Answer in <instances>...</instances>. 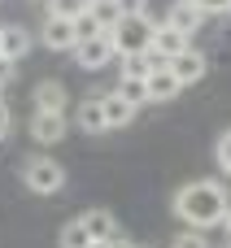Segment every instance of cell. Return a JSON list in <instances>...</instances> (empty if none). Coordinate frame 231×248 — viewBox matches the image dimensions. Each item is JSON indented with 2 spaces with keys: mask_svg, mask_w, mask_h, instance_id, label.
<instances>
[{
  "mask_svg": "<svg viewBox=\"0 0 231 248\" xmlns=\"http://www.w3.org/2000/svg\"><path fill=\"white\" fill-rule=\"evenodd\" d=\"M153 17L144 13V17H118L114 26H109V44H114V52L118 57H135V52H148V44H153Z\"/></svg>",
  "mask_w": 231,
  "mask_h": 248,
  "instance_id": "obj_2",
  "label": "cell"
},
{
  "mask_svg": "<svg viewBox=\"0 0 231 248\" xmlns=\"http://www.w3.org/2000/svg\"><path fill=\"white\" fill-rule=\"evenodd\" d=\"M22 183H26L31 196H57V192L66 187V166L52 161V157H26Z\"/></svg>",
  "mask_w": 231,
  "mask_h": 248,
  "instance_id": "obj_3",
  "label": "cell"
},
{
  "mask_svg": "<svg viewBox=\"0 0 231 248\" xmlns=\"http://www.w3.org/2000/svg\"><path fill=\"white\" fill-rule=\"evenodd\" d=\"M26 52H31V31L22 22H0V57L17 65Z\"/></svg>",
  "mask_w": 231,
  "mask_h": 248,
  "instance_id": "obj_8",
  "label": "cell"
},
{
  "mask_svg": "<svg viewBox=\"0 0 231 248\" xmlns=\"http://www.w3.org/2000/svg\"><path fill=\"white\" fill-rule=\"evenodd\" d=\"M9 78H13V61H4V57H0V92H4V83H9Z\"/></svg>",
  "mask_w": 231,
  "mask_h": 248,
  "instance_id": "obj_27",
  "label": "cell"
},
{
  "mask_svg": "<svg viewBox=\"0 0 231 248\" xmlns=\"http://www.w3.org/2000/svg\"><path fill=\"white\" fill-rule=\"evenodd\" d=\"M87 13H92V17H96V22L105 26V31H109V26H114V22L122 17V9H118V0H92V9H87Z\"/></svg>",
  "mask_w": 231,
  "mask_h": 248,
  "instance_id": "obj_20",
  "label": "cell"
},
{
  "mask_svg": "<svg viewBox=\"0 0 231 248\" xmlns=\"http://www.w3.org/2000/svg\"><path fill=\"white\" fill-rule=\"evenodd\" d=\"M79 222L87 227V235H92V240H118V218H114L109 209H87Z\"/></svg>",
  "mask_w": 231,
  "mask_h": 248,
  "instance_id": "obj_15",
  "label": "cell"
},
{
  "mask_svg": "<svg viewBox=\"0 0 231 248\" xmlns=\"http://www.w3.org/2000/svg\"><path fill=\"white\" fill-rule=\"evenodd\" d=\"M205 70H210V57L197 48V44H188L175 61H170V74L179 78V87H188V83H201L205 78Z\"/></svg>",
  "mask_w": 231,
  "mask_h": 248,
  "instance_id": "obj_6",
  "label": "cell"
},
{
  "mask_svg": "<svg viewBox=\"0 0 231 248\" xmlns=\"http://www.w3.org/2000/svg\"><path fill=\"white\" fill-rule=\"evenodd\" d=\"M227 248H231V240H227Z\"/></svg>",
  "mask_w": 231,
  "mask_h": 248,
  "instance_id": "obj_31",
  "label": "cell"
},
{
  "mask_svg": "<svg viewBox=\"0 0 231 248\" xmlns=\"http://www.w3.org/2000/svg\"><path fill=\"white\" fill-rule=\"evenodd\" d=\"M131 109H140V105H148V87L140 83V78H118V87H114Z\"/></svg>",
  "mask_w": 231,
  "mask_h": 248,
  "instance_id": "obj_18",
  "label": "cell"
},
{
  "mask_svg": "<svg viewBox=\"0 0 231 248\" xmlns=\"http://www.w3.org/2000/svg\"><path fill=\"white\" fill-rule=\"evenodd\" d=\"M70 131V118L66 113H35L31 118V140L35 144H61Z\"/></svg>",
  "mask_w": 231,
  "mask_h": 248,
  "instance_id": "obj_9",
  "label": "cell"
},
{
  "mask_svg": "<svg viewBox=\"0 0 231 248\" xmlns=\"http://www.w3.org/2000/svg\"><path fill=\"white\" fill-rule=\"evenodd\" d=\"M144 87H148V100H157V105H162V100H175V96L183 92V87H179V78L170 74V65H157V70L144 78Z\"/></svg>",
  "mask_w": 231,
  "mask_h": 248,
  "instance_id": "obj_12",
  "label": "cell"
},
{
  "mask_svg": "<svg viewBox=\"0 0 231 248\" xmlns=\"http://www.w3.org/2000/svg\"><path fill=\"white\" fill-rule=\"evenodd\" d=\"M44 9H48V17H66V22H74L79 13L92 9V0H44Z\"/></svg>",
  "mask_w": 231,
  "mask_h": 248,
  "instance_id": "obj_17",
  "label": "cell"
},
{
  "mask_svg": "<svg viewBox=\"0 0 231 248\" xmlns=\"http://www.w3.org/2000/svg\"><path fill=\"white\" fill-rule=\"evenodd\" d=\"M96 35H105V26H100L92 13H79V17H74V39L87 44V39H96Z\"/></svg>",
  "mask_w": 231,
  "mask_h": 248,
  "instance_id": "obj_21",
  "label": "cell"
},
{
  "mask_svg": "<svg viewBox=\"0 0 231 248\" xmlns=\"http://www.w3.org/2000/svg\"><path fill=\"white\" fill-rule=\"evenodd\" d=\"M170 248H210V244H205V231H179Z\"/></svg>",
  "mask_w": 231,
  "mask_h": 248,
  "instance_id": "obj_23",
  "label": "cell"
},
{
  "mask_svg": "<svg viewBox=\"0 0 231 248\" xmlns=\"http://www.w3.org/2000/svg\"><path fill=\"white\" fill-rule=\"evenodd\" d=\"M87 248H114V240H92Z\"/></svg>",
  "mask_w": 231,
  "mask_h": 248,
  "instance_id": "obj_30",
  "label": "cell"
},
{
  "mask_svg": "<svg viewBox=\"0 0 231 248\" xmlns=\"http://www.w3.org/2000/svg\"><path fill=\"white\" fill-rule=\"evenodd\" d=\"M162 22H166V26H175V31H183V35L192 39V35L205 26V13H201L192 0H175V4L166 9V17H162Z\"/></svg>",
  "mask_w": 231,
  "mask_h": 248,
  "instance_id": "obj_10",
  "label": "cell"
},
{
  "mask_svg": "<svg viewBox=\"0 0 231 248\" xmlns=\"http://www.w3.org/2000/svg\"><path fill=\"white\" fill-rule=\"evenodd\" d=\"M214 161H218L223 174H231V126L218 135V144H214Z\"/></svg>",
  "mask_w": 231,
  "mask_h": 248,
  "instance_id": "obj_22",
  "label": "cell"
},
{
  "mask_svg": "<svg viewBox=\"0 0 231 248\" xmlns=\"http://www.w3.org/2000/svg\"><path fill=\"white\" fill-rule=\"evenodd\" d=\"M114 248H140V244H131V240H122V235H118V240H114Z\"/></svg>",
  "mask_w": 231,
  "mask_h": 248,
  "instance_id": "obj_29",
  "label": "cell"
},
{
  "mask_svg": "<svg viewBox=\"0 0 231 248\" xmlns=\"http://www.w3.org/2000/svg\"><path fill=\"white\" fill-rule=\"evenodd\" d=\"M227 205H231V196H227V187L218 179H192V183H183L175 192V214H179V222L188 231L218 227L223 214H227Z\"/></svg>",
  "mask_w": 231,
  "mask_h": 248,
  "instance_id": "obj_1",
  "label": "cell"
},
{
  "mask_svg": "<svg viewBox=\"0 0 231 248\" xmlns=\"http://www.w3.org/2000/svg\"><path fill=\"white\" fill-rule=\"evenodd\" d=\"M218 227H227V240H231V205H227V214H223V222Z\"/></svg>",
  "mask_w": 231,
  "mask_h": 248,
  "instance_id": "obj_28",
  "label": "cell"
},
{
  "mask_svg": "<svg viewBox=\"0 0 231 248\" xmlns=\"http://www.w3.org/2000/svg\"><path fill=\"white\" fill-rule=\"evenodd\" d=\"M0 100H4V96H0Z\"/></svg>",
  "mask_w": 231,
  "mask_h": 248,
  "instance_id": "obj_32",
  "label": "cell"
},
{
  "mask_svg": "<svg viewBox=\"0 0 231 248\" xmlns=\"http://www.w3.org/2000/svg\"><path fill=\"white\" fill-rule=\"evenodd\" d=\"M153 74V61H148V52H135V57H122V78H148Z\"/></svg>",
  "mask_w": 231,
  "mask_h": 248,
  "instance_id": "obj_19",
  "label": "cell"
},
{
  "mask_svg": "<svg viewBox=\"0 0 231 248\" xmlns=\"http://www.w3.org/2000/svg\"><path fill=\"white\" fill-rule=\"evenodd\" d=\"M44 44L52 48V52H74V22H66V17H48L44 22Z\"/></svg>",
  "mask_w": 231,
  "mask_h": 248,
  "instance_id": "obj_11",
  "label": "cell"
},
{
  "mask_svg": "<svg viewBox=\"0 0 231 248\" xmlns=\"http://www.w3.org/2000/svg\"><path fill=\"white\" fill-rule=\"evenodd\" d=\"M100 109H105V126H109V131H122V126L135 122V109H131L118 92H105V96H100Z\"/></svg>",
  "mask_w": 231,
  "mask_h": 248,
  "instance_id": "obj_13",
  "label": "cell"
},
{
  "mask_svg": "<svg viewBox=\"0 0 231 248\" xmlns=\"http://www.w3.org/2000/svg\"><path fill=\"white\" fill-rule=\"evenodd\" d=\"M188 44H192V39H188L183 31H175V26L157 22V26H153V44H148V61H153V70H157V65H170Z\"/></svg>",
  "mask_w": 231,
  "mask_h": 248,
  "instance_id": "obj_4",
  "label": "cell"
},
{
  "mask_svg": "<svg viewBox=\"0 0 231 248\" xmlns=\"http://www.w3.org/2000/svg\"><path fill=\"white\" fill-rule=\"evenodd\" d=\"M9 126H13V109H9V105L0 100V140L9 135Z\"/></svg>",
  "mask_w": 231,
  "mask_h": 248,
  "instance_id": "obj_26",
  "label": "cell"
},
{
  "mask_svg": "<svg viewBox=\"0 0 231 248\" xmlns=\"http://www.w3.org/2000/svg\"><path fill=\"white\" fill-rule=\"evenodd\" d=\"M31 100H35V113H66V105H70V87H66L61 78H44V83H35Z\"/></svg>",
  "mask_w": 231,
  "mask_h": 248,
  "instance_id": "obj_7",
  "label": "cell"
},
{
  "mask_svg": "<svg viewBox=\"0 0 231 248\" xmlns=\"http://www.w3.org/2000/svg\"><path fill=\"white\" fill-rule=\"evenodd\" d=\"M118 9H122V17H144L148 0H118Z\"/></svg>",
  "mask_w": 231,
  "mask_h": 248,
  "instance_id": "obj_25",
  "label": "cell"
},
{
  "mask_svg": "<svg viewBox=\"0 0 231 248\" xmlns=\"http://www.w3.org/2000/svg\"><path fill=\"white\" fill-rule=\"evenodd\" d=\"M74 65L79 70H87V74H96V70H105L118 52H114V44H109V31L105 35H96V39H87V44H74Z\"/></svg>",
  "mask_w": 231,
  "mask_h": 248,
  "instance_id": "obj_5",
  "label": "cell"
},
{
  "mask_svg": "<svg viewBox=\"0 0 231 248\" xmlns=\"http://www.w3.org/2000/svg\"><path fill=\"white\" fill-rule=\"evenodd\" d=\"M74 126H79V131H87V135L109 131V126H105V109H100V96H87V100L74 109Z\"/></svg>",
  "mask_w": 231,
  "mask_h": 248,
  "instance_id": "obj_14",
  "label": "cell"
},
{
  "mask_svg": "<svg viewBox=\"0 0 231 248\" xmlns=\"http://www.w3.org/2000/svg\"><path fill=\"white\" fill-rule=\"evenodd\" d=\"M205 17H223V13H231V0H192Z\"/></svg>",
  "mask_w": 231,
  "mask_h": 248,
  "instance_id": "obj_24",
  "label": "cell"
},
{
  "mask_svg": "<svg viewBox=\"0 0 231 248\" xmlns=\"http://www.w3.org/2000/svg\"><path fill=\"white\" fill-rule=\"evenodd\" d=\"M87 244H92V235H87V227H83L79 218L57 231V248H87Z\"/></svg>",
  "mask_w": 231,
  "mask_h": 248,
  "instance_id": "obj_16",
  "label": "cell"
}]
</instances>
